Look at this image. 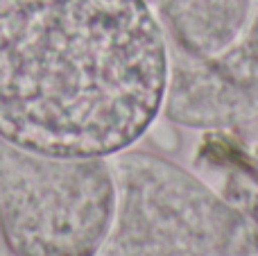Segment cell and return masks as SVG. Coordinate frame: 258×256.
I'll return each instance as SVG.
<instances>
[{"mask_svg":"<svg viewBox=\"0 0 258 256\" xmlns=\"http://www.w3.org/2000/svg\"><path fill=\"white\" fill-rule=\"evenodd\" d=\"M242 256H258V254H242Z\"/></svg>","mask_w":258,"mask_h":256,"instance_id":"obj_7","label":"cell"},{"mask_svg":"<svg viewBox=\"0 0 258 256\" xmlns=\"http://www.w3.org/2000/svg\"><path fill=\"white\" fill-rule=\"evenodd\" d=\"M113 213L95 256L258 254V220L179 163L145 150L107 157Z\"/></svg>","mask_w":258,"mask_h":256,"instance_id":"obj_2","label":"cell"},{"mask_svg":"<svg viewBox=\"0 0 258 256\" xmlns=\"http://www.w3.org/2000/svg\"><path fill=\"white\" fill-rule=\"evenodd\" d=\"M0 256H12V252H9V245H7V238H5L3 225H0Z\"/></svg>","mask_w":258,"mask_h":256,"instance_id":"obj_6","label":"cell"},{"mask_svg":"<svg viewBox=\"0 0 258 256\" xmlns=\"http://www.w3.org/2000/svg\"><path fill=\"white\" fill-rule=\"evenodd\" d=\"M168 45L145 0H0V136L52 157L129 150L163 109Z\"/></svg>","mask_w":258,"mask_h":256,"instance_id":"obj_1","label":"cell"},{"mask_svg":"<svg viewBox=\"0 0 258 256\" xmlns=\"http://www.w3.org/2000/svg\"><path fill=\"white\" fill-rule=\"evenodd\" d=\"M170 122L229 132L258 120V0L240 39L222 54L195 59L168 48L163 109Z\"/></svg>","mask_w":258,"mask_h":256,"instance_id":"obj_4","label":"cell"},{"mask_svg":"<svg viewBox=\"0 0 258 256\" xmlns=\"http://www.w3.org/2000/svg\"><path fill=\"white\" fill-rule=\"evenodd\" d=\"M165 45L195 59L231 48L251 18L254 0H145Z\"/></svg>","mask_w":258,"mask_h":256,"instance_id":"obj_5","label":"cell"},{"mask_svg":"<svg viewBox=\"0 0 258 256\" xmlns=\"http://www.w3.org/2000/svg\"><path fill=\"white\" fill-rule=\"evenodd\" d=\"M111 213L107 159L52 157L0 136V225L12 256H95Z\"/></svg>","mask_w":258,"mask_h":256,"instance_id":"obj_3","label":"cell"}]
</instances>
